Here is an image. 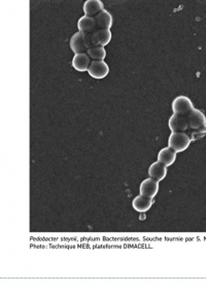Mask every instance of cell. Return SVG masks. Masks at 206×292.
Here are the masks:
<instances>
[{
  "instance_id": "1",
  "label": "cell",
  "mask_w": 206,
  "mask_h": 292,
  "mask_svg": "<svg viewBox=\"0 0 206 292\" xmlns=\"http://www.w3.org/2000/svg\"><path fill=\"white\" fill-rule=\"evenodd\" d=\"M191 142L192 141L187 132H172L169 136L168 146L176 153H179L187 150Z\"/></svg>"
},
{
  "instance_id": "2",
  "label": "cell",
  "mask_w": 206,
  "mask_h": 292,
  "mask_svg": "<svg viewBox=\"0 0 206 292\" xmlns=\"http://www.w3.org/2000/svg\"><path fill=\"white\" fill-rule=\"evenodd\" d=\"M194 109L192 101L187 96H178L172 102L173 114L188 116Z\"/></svg>"
},
{
  "instance_id": "3",
  "label": "cell",
  "mask_w": 206,
  "mask_h": 292,
  "mask_svg": "<svg viewBox=\"0 0 206 292\" xmlns=\"http://www.w3.org/2000/svg\"><path fill=\"white\" fill-rule=\"evenodd\" d=\"M69 45L71 51L75 54H80V53H87V51L89 50V45H88V39H87V34H84L82 32H77L73 34L70 38Z\"/></svg>"
},
{
  "instance_id": "4",
  "label": "cell",
  "mask_w": 206,
  "mask_h": 292,
  "mask_svg": "<svg viewBox=\"0 0 206 292\" xmlns=\"http://www.w3.org/2000/svg\"><path fill=\"white\" fill-rule=\"evenodd\" d=\"M88 72L94 79H104L109 73V66L104 60H96L92 61Z\"/></svg>"
},
{
  "instance_id": "5",
  "label": "cell",
  "mask_w": 206,
  "mask_h": 292,
  "mask_svg": "<svg viewBox=\"0 0 206 292\" xmlns=\"http://www.w3.org/2000/svg\"><path fill=\"white\" fill-rule=\"evenodd\" d=\"M187 118L189 122V130H198L206 127V117L199 110L194 109Z\"/></svg>"
},
{
  "instance_id": "6",
  "label": "cell",
  "mask_w": 206,
  "mask_h": 292,
  "mask_svg": "<svg viewBox=\"0 0 206 292\" xmlns=\"http://www.w3.org/2000/svg\"><path fill=\"white\" fill-rule=\"evenodd\" d=\"M111 40L110 29H97L91 34L92 47H105Z\"/></svg>"
},
{
  "instance_id": "7",
  "label": "cell",
  "mask_w": 206,
  "mask_h": 292,
  "mask_svg": "<svg viewBox=\"0 0 206 292\" xmlns=\"http://www.w3.org/2000/svg\"><path fill=\"white\" fill-rule=\"evenodd\" d=\"M169 128L172 132H187L189 130V122L187 116L173 114L168 122Z\"/></svg>"
},
{
  "instance_id": "8",
  "label": "cell",
  "mask_w": 206,
  "mask_h": 292,
  "mask_svg": "<svg viewBox=\"0 0 206 292\" xmlns=\"http://www.w3.org/2000/svg\"><path fill=\"white\" fill-rule=\"evenodd\" d=\"M78 28L79 31L84 34H92L98 29L95 18L86 16V14L80 18L78 22Z\"/></svg>"
},
{
  "instance_id": "9",
  "label": "cell",
  "mask_w": 206,
  "mask_h": 292,
  "mask_svg": "<svg viewBox=\"0 0 206 292\" xmlns=\"http://www.w3.org/2000/svg\"><path fill=\"white\" fill-rule=\"evenodd\" d=\"M139 191H140V194H142L144 196H149V197L154 198L159 191V182L154 180L153 178L145 179L140 184Z\"/></svg>"
},
{
  "instance_id": "10",
  "label": "cell",
  "mask_w": 206,
  "mask_h": 292,
  "mask_svg": "<svg viewBox=\"0 0 206 292\" xmlns=\"http://www.w3.org/2000/svg\"><path fill=\"white\" fill-rule=\"evenodd\" d=\"M91 62H92V60L87 53L76 54L72 59V67L81 72L88 71Z\"/></svg>"
},
{
  "instance_id": "11",
  "label": "cell",
  "mask_w": 206,
  "mask_h": 292,
  "mask_svg": "<svg viewBox=\"0 0 206 292\" xmlns=\"http://www.w3.org/2000/svg\"><path fill=\"white\" fill-rule=\"evenodd\" d=\"M103 9H104V4H103L101 0H87L83 6L85 14L89 17H95Z\"/></svg>"
},
{
  "instance_id": "12",
  "label": "cell",
  "mask_w": 206,
  "mask_h": 292,
  "mask_svg": "<svg viewBox=\"0 0 206 292\" xmlns=\"http://www.w3.org/2000/svg\"><path fill=\"white\" fill-rule=\"evenodd\" d=\"M153 205H154V199L152 197L144 196L142 194H139L138 196H136L133 199V202H132V206H133L134 210L140 213L149 211Z\"/></svg>"
},
{
  "instance_id": "13",
  "label": "cell",
  "mask_w": 206,
  "mask_h": 292,
  "mask_svg": "<svg viewBox=\"0 0 206 292\" xmlns=\"http://www.w3.org/2000/svg\"><path fill=\"white\" fill-rule=\"evenodd\" d=\"M149 175L151 178H153L154 180L160 182L162 180H164V178L167 175V167L162 164L159 161L154 162L150 168H149Z\"/></svg>"
},
{
  "instance_id": "14",
  "label": "cell",
  "mask_w": 206,
  "mask_h": 292,
  "mask_svg": "<svg viewBox=\"0 0 206 292\" xmlns=\"http://www.w3.org/2000/svg\"><path fill=\"white\" fill-rule=\"evenodd\" d=\"M176 159V152L172 150L170 147L162 149L158 154V161L164 164L166 167L170 166L174 163Z\"/></svg>"
},
{
  "instance_id": "15",
  "label": "cell",
  "mask_w": 206,
  "mask_h": 292,
  "mask_svg": "<svg viewBox=\"0 0 206 292\" xmlns=\"http://www.w3.org/2000/svg\"><path fill=\"white\" fill-rule=\"evenodd\" d=\"M94 18H95V21L97 23L98 29H110L111 28L113 19H112L111 14L107 10L103 9L98 14H96Z\"/></svg>"
},
{
  "instance_id": "16",
  "label": "cell",
  "mask_w": 206,
  "mask_h": 292,
  "mask_svg": "<svg viewBox=\"0 0 206 292\" xmlns=\"http://www.w3.org/2000/svg\"><path fill=\"white\" fill-rule=\"evenodd\" d=\"M87 54L90 56L92 61L104 60L106 57V51L104 47H92L87 51Z\"/></svg>"
},
{
  "instance_id": "17",
  "label": "cell",
  "mask_w": 206,
  "mask_h": 292,
  "mask_svg": "<svg viewBox=\"0 0 206 292\" xmlns=\"http://www.w3.org/2000/svg\"><path fill=\"white\" fill-rule=\"evenodd\" d=\"M187 133L190 136L191 141L194 142L196 140H199V138H202L206 134V127L198 130H188Z\"/></svg>"
}]
</instances>
